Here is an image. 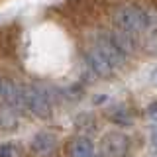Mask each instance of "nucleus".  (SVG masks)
<instances>
[{
  "mask_svg": "<svg viewBox=\"0 0 157 157\" xmlns=\"http://www.w3.org/2000/svg\"><path fill=\"white\" fill-rule=\"evenodd\" d=\"M106 94H96L94 96V104H102V102H106Z\"/></svg>",
  "mask_w": 157,
  "mask_h": 157,
  "instance_id": "2eb2a0df",
  "label": "nucleus"
},
{
  "mask_svg": "<svg viewBox=\"0 0 157 157\" xmlns=\"http://www.w3.org/2000/svg\"><path fill=\"white\" fill-rule=\"evenodd\" d=\"M0 98H2V78H0Z\"/></svg>",
  "mask_w": 157,
  "mask_h": 157,
  "instance_id": "dca6fc26",
  "label": "nucleus"
},
{
  "mask_svg": "<svg viewBox=\"0 0 157 157\" xmlns=\"http://www.w3.org/2000/svg\"><path fill=\"white\" fill-rule=\"evenodd\" d=\"M149 81H151V85H153L155 88H157V67L151 71V75H149Z\"/></svg>",
  "mask_w": 157,
  "mask_h": 157,
  "instance_id": "ddd939ff",
  "label": "nucleus"
},
{
  "mask_svg": "<svg viewBox=\"0 0 157 157\" xmlns=\"http://www.w3.org/2000/svg\"><path fill=\"white\" fill-rule=\"evenodd\" d=\"M57 147V137L49 132H37L29 141V149L36 155H49Z\"/></svg>",
  "mask_w": 157,
  "mask_h": 157,
  "instance_id": "423d86ee",
  "label": "nucleus"
},
{
  "mask_svg": "<svg viewBox=\"0 0 157 157\" xmlns=\"http://www.w3.org/2000/svg\"><path fill=\"white\" fill-rule=\"evenodd\" d=\"M16 124H18V116L14 114V108L4 106L0 110V126L10 130V128H16Z\"/></svg>",
  "mask_w": 157,
  "mask_h": 157,
  "instance_id": "9d476101",
  "label": "nucleus"
},
{
  "mask_svg": "<svg viewBox=\"0 0 157 157\" xmlns=\"http://www.w3.org/2000/svg\"><path fill=\"white\" fill-rule=\"evenodd\" d=\"M24 100H26V108L33 116L43 120L51 116V102L39 86H24Z\"/></svg>",
  "mask_w": 157,
  "mask_h": 157,
  "instance_id": "f03ea898",
  "label": "nucleus"
},
{
  "mask_svg": "<svg viewBox=\"0 0 157 157\" xmlns=\"http://www.w3.org/2000/svg\"><path fill=\"white\" fill-rule=\"evenodd\" d=\"M0 157H18V145L10 141L0 144Z\"/></svg>",
  "mask_w": 157,
  "mask_h": 157,
  "instance_id": "9b49d317",
  "label": "nucleus"
},
{
  "mask_svg": "<svg viewBox=\"0 0 157 157\" xmlns=\"http://www.w3.org/2000/svg\"><path fill=\"white\" fill-rule=\"evenodd\" d=\"M130 149V140L124 132H108L100 140L102 157H126Z\"/></svg>",
  "mask_w": 157,
  "mask_h": 157,
  "instance_id": "7ed1b4c3",
  "label": "nucleus"
},
{
  "mask_svg": "<svg viewBox=\"0 0 157 157\" xmlns=\"http://www.w3.org/2000/svg\"><path fill=\"white\" fill-rule=\"evenodd\" d=\"M86 61H88V65H90V69L96 73L98 77H112V73H114V67L108 63V59L102 55L100 51L94 47V49H90V51H86Z\"/></svg>",
  "mask_w": 157,
  "mask_h": 157,
  "instance_id": "0eeeda50",
  "label": "nucleus"
},
{
  "mask_svg": "<svg viewBox=\"0 0 157 157\" xmlns=\"http://www.w3.org/2000/svg\"><path fill=\"white\" fill-rule=\"evenodd\" d=\"M147 49H149V53H155L157 55V33L149 37V41H147Z\"/></svg>",
  "mask_w": 157,
  "mask_h": 157,
  "instance_id": "f8f14e48",
  "label": "nucleus"
},
{
  "mask_svg": "<svg viewBox=\"0 0 157 157\" xmlns=\"http://www.w3.org/2000/svg\"><path fill=\"white\" fill-rule=\"evenodd\" d=\"M92 157H98V155H92Z\"/></svg>",
  "mask_w": 157,
  "mask_h": 157,
  "instance_id": "f3484780",
  "label": "nucleus"
},
{
  "mask_svg": "<svg viewBox=\"0 0 157 157\" xmlns=\"http://www.w3.org/2000/svg\"><path fill=\"white\" fill-rule=\"evenodd\" d=\"M116 24L120 29L136 36L149 28V16L137 6H124L116 12Z\"/></svg>",
  "mask_w": 157,
  "mask_h": 157,
  "instance_id": "f257e3e1",
  "label": "nucleus"
},
{
  "mask_svg": "<svg viewBox=\"0 0 157 157\" xmlns=\"http://www.w3.org/2000/svg\"><path fill=\"white\" fill-rule=\"evenodd\" d=\"M96 49L108 59V63H110L114 69H116V67H122V65L126 63V57H128V55L116 45L114 41H112L110 36H106V33H104V36H98V37H96Z\"/></svg>",
  "mask_w": 157,
  "mask_h": 157,
  "instance_id": "20e7f679",
  "label": "nucleus"
},
{
  "mask_svg": "<svg viewBox=\"0 0 157 157\" xmlns=\"http://www.w3.org/2000/svg\"><path fill=\"white\" fill-rule=\"evenodd\" d=\"M110 37H112V41H114L116 45L126 53V55H128V53H132V51L136 49V36H134V33H130V32L116 29V32L110 33Z\"/></svg>",
  "mask_w": 157,
  "mask_h": 157,
  "instance_id": "1a4fd4ad",
  "label": "nucleus"
},
{
  "mask_svg": "<svg viewBox=\"0 0 157 157\" xmlns=\"http://www.w3.org/2000/svg\"><path fill=\"white\" fill-rule=\"evenodd\" d=\"M2 98L6 104L14 110H24L26 100H24V86L14 82L12 78H2Z\"/></svg>",
  "mask_w": 157,
  "mask_h": 157,
  "instance_id": "39448f33",
  "label": "nucleus"
},
{
  "mask_svg": "<svg viewBox=\"0 0 157 157\" xmlns=\"http://www.w3.org/2000/svg\"><path fill=\"white\" fill-rule=\"evenodd\" d=\"M71 155L73 157H92V155H96L92 140H90V137H86V136H78L77 140H73V144H71Z\"/></svg>",
  "mask_w": 157,
  "mask_h": 157,
  "instance_id": "6e6552de",
  "label": "nucleus"
},
{
  "mask_svg": "<svg viewBox=\"0 0 157 157\" xmlns=\"http://www.w3.org/2000/svg\"><path fill=\"white\" fill-rule=\"evenodd\" d=\"M151 145L157 149V128H153V130H151Z\"/></svg>",
  "mask_w": 157,
  "mask_h": 157,
  "instance_id": "4468645a",
  "label": "nucleus"
}]
</instances>
